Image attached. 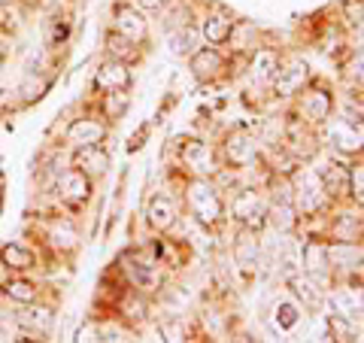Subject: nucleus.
Listing matches in <instances>:
<instances>
[{
	"instance_id": "7ed1b4c3",
	"label": "nucleus",
	"mask_w": 364,
	"mask_h": 343,
	"mask_svg": "<svg viewBox=\"0 0 364 343\" xmlns=\"http://www.w3.org/2000/svg\"><path fill=\"white\" fill-rule=\"evenodd\" d=\"M325 140L340 155H364V137L346 116H334L325 122Z\"/></svg>"
},
{
	"instance_id": "4be33fe9",
	"label": "nucleus",
	"mask_w": 364,
	"mask_h": 343,
	"mask_svg": "<svg viewBox=\"0 0 364 343\" xmlns=\"http://www.w3.org/2000/svg\"><path fill=\"white\" fill-rule=\"evenodd\" d=\"M124 270H128V277L134 283V289H143V292H152L158 283H161V277H158L155 265H143V261H131V265H124Z\"/></svg>"
},
{
	"instance_id": "cd10ccee",
	"label": "nucleus",
	"mask_w": 364,
	"mask_h": 343,
	"mask_svg": "<svg viewBox=\"0 0 364 343\" xmlns=\"http://www.w3.org/2000/svg\"><path fill=\"white\" fill-rule=\"evenodd\" d=\"M273 313H277V325L282 331H291L294 325H298V319H301V310H298V304L294 301H279Z\"/></svg>"
},
{
	"instance_id": "dca6fc26",
	"label": "nucleus",
	"mask_w": 364,
	"mask_h": 343,
	"mask_svg": "<svg viewBox=\"0 0 364 343\" xmlns=\"http://www.w3.org/2000/svg\"><path fill=\"white\" fill-rule=\"evenodd\" d=\"M289 289L298 295V298L304 301V307H310V310L322 307V301H325L322 285H318L313 277H306V273H291V277H289Z\"/></svg>"
},
{
	"instance_id": "bb28decb",
	"label": "nucleus",
	"mask_w": 364,
	"mask_h": 343,
	"mask_svg": "<svg viewBox=\"0 0 364 343\" xmlns=\"http://www.w3.org/2000/svg\"><path fill=\"white\" fill-rule=\"evenodd\" d=\"M237 265H240L243 270L258 268V243L252 237H243L240 243H237Z\"/></svg>"
},
{
	"instance_id": "c85d7f7f",
	"label": "nucleus",
	"mask_w": 364,
	"mask_h": 343,
	"mask_svg": "<svg viewBox=\"0 0 364 343\" xmlns=\"http://www.w3.org/2000/svg\"><path fill=\"white\" fill-rule=\"evenodd\" d=\"M195 43H198V33L188 28L170 33V49H173V55H191L195 52Z\"/></svg>"
},
{
	"instance_id": "f8f14e48",
	"label": "nucleus",
	"mask_w": 364,
	"mask_h": 343,
	"mask_svg": "<svg viewBox=\"0 0 364 343\" xmlns=\"http://www.w3.org/2000/svg\"><path fill=\"white\" fill-rule=\"evenodd\" d=\"M112 19H116V33H122L124 40H131V43L146 40V19L136 13L134 6L119 4L116 13H112Z\"/></svg>"
},
{
	"instance_id": "0eeeda50",
	"label": "nucleus",
	"mask_w": 364,
	"mask_h": 343,
	"mask_svg": "<svg viewBox=\"0 0 364 343\" xmlns=\"http://www.w3.org/2000/svg\"><path fill=\"white\" fill-rule=\"evenodd\" d=\"M331 107H334V100H331V91H301V112H304V119L306 122H313V125H325L328 119H331Z\"/></svg>"
},
{
	"instance_id": "423d86ee",
	"label": "nucleus",
	"mask_w": 364,
	"mask_h": 343,
	"mask_svg": "<svg viewBox=\"0 0 364 343\" xmlns=\"http://www.w3.org/2000/svg\"><path fill=\"white\" fill-rule=\"evenodd\" d=\"M301 270L306 273V277H313L318 285H325L328 283V273H331V253H328V243H318V240L304 243Z\"/></svg>"
},
{
	"instance_id": "f704fd0d",
	"label": "nucleus",
	"mask_w": 364,
	"mask_h": 343,
	"mask_svg": "<svg viewBox=\"0 0 364 343\" xmlns=\"http://www.w3.org/2000/svg\"><path fill=\"white\" fill-rule=\"evenodd\" d=\"M122 310H124V316H131V319H143L146 301L140 298V295H128V298H124V304H122Z\"/></svg>"
},
{
	"instance_id": "393cba45",
	"label": "nucleus",
	"mask_w": 364,
	"mask_h": 343,
	"mask_svg": "<svg viewBox=\"0 0 364 343\" xmlns=\"http://www.w3.org/2000/svg\"><path fill=\"white\" fill-rule=\"evenodd\" d=\"M18 322L28 325V328H37L40 334H49L55 316H52V310H46V307H31V310H25L18 316Z\"/></svg>"
},
{
	"instance_id": "9b49d317",
	"label": "nucleus",
	"mask_w": 364,
	"mask_h": 343,
	"mask_svg": "<svg viewBox=\"0 0 364 343\" xmlns=\"http://www.w3.org/2000/svg\"><path fill=\"white\" fill-rule=\"evenodd\" d=\"M222 67H225V58L219 55L215 46L191 52V73H195V79H200V83H213V79L222 73Z\"/></svg>"
},
{
	"instance_id": "f03ea898",
	"label": "nucleus",
	"mask_w": 364,
	"mask_h": 343,
	"mask_svg": "<svg viewBox=\"0 0 364 343\" xmlns=\"http://www.w3.org/2000/svg\"><path fill=\"white\" fill-rule=\"evenodd\" d=\"M291 191H294V198H291L294 207L304 216H316L318 210H325V204H328V191L322 186V179H318V174L310 167H298L291 174Z\"/></svg>"
},
{
	"instance_id": "9d476101",
	"label": "nucleus",
	"mask_w": 364,
	"mask_h": 343,
	"mask_svg": "<svg viewBox=\"0 0 364 343\" xmlns=\"http://www.w3.org/2000/svg\"><path fill=\"white\" fill-rule=\"evenodd\" d=\"M225 158L234 167H246L255 162V140L246 131H231L225 140Z\"/></svg>"
},
{
	"instance_id": "412c9836",
	"label": "nucleus",
	"mask_w": 364,
	"mask_h": 343,
	"mask_svg": "<svg viewBox=\"0 0 364 343\" xmlns=\"http://www.w3.org/2000/svg\"><path fill=\"white\" fill-rule=\"evenodd\" d=\"M316 174H318V179H322V186H325L328 194L349 191V167H343V164H325V167H318Z\"/></svg>"
},
{
	"instance_id": "f3484780",
	"label": "nucleus",
	"mask_w": 364,
	"mask_h": 343,
	"mask_svg": "<svg viewBox=\"0 0 364 343\" xmlns=\"http://www.w3.org/2000/svg\"><path fill=\"white\" fill-rule=\"evenodd\" d=\"M107 137V125H100L95 119H76L70 125V131H67V140L73 146H95Z\"/></svg>"
},
{
	"instance_id": "6e6552de",
	"label": "nucleus",
	"mask_w": 364,
	"mask_h": 343,
	"mask_svg": "<svg viewBox=\"0 0 364 343\" xmlns=\"http://www.w3.org/2000/svg\"><path fill=\"white\" fill-rule=\"evenodd\" d=\"M95 85L104 88V91H128V85H131L128 64L119 61V58L104 61L100 64V70H97V76H95Z\"/></svg>"
},
{
	"instance_id": "f257e3e1",
	"label": "nucleus",
	"mask_w": 364,
	"mask_h": 343,
	"mask_svg": "<svg viewBox=\"0 0 364 343\" xmlns=\"http://www.w3.org/2000/svg\"><path fill=\"white\" fill-rule=\"evenodd\" d=\"M186 201H188V210L195 213V219L207 228H215L222 219H225V204L219 198V191H215L207 176H198L188 182V191H186Z\"/></svg>"
},
{
	"instance_id": "39448f33",
	"label": "nucleus",
	"mask_w": 364,
	"mask_h": 343,
	"mask_svg": "<svg viewBox=\"0 0 364 343\" xmlns=\"http://www.w3.org/2000/svg\"><path fill=\"white\" fill-rule=\"evenodd\" d=\"M273 91H277L279 97H298L304 85L310 83V64L304 58H291L286 64L277 67V73H273Z\"/></svg>"
},
{
	"instance_id": "2eb2a0df",
	"label": "nucleus",
	"mask_w": 364,
	"mask_h": 343,
	"mask_svg": "<svg viewBox=\"0 0 364 343\" xmlns=\"http://www.w3.org/2000/svg\"><path fill=\"white\" fill-rule=\"evenodd\" d=\"M58 194L67 204H85L91 194V179L82 174V170H67V174L58 179Z\"/></svg>"
},
{
	"instance_id": "473e14b6",
	"label": "nucleus",
	"mask_w": 364,
	"mask_h": 343,
	"mask_svg": "<svg viewBox=\"0 0 364 343\" xmlns=\"http://www.w3.org/2000/svg\"><path fill=\"white\" fill-rule=\"evenodd\" d=\"M52 243L55 246H64V249H73L76 246V234L70 225H55L52 228Z\"/></svg>"
},
{
	"instance_id": "2f4dec72",
	"label": "nucleus",
	"mask_w": 364,
	"mask_h": 343,
	"mask_svg": "<svg viewBox=\"0 0 364 343\" xmlns=\"http://www.w3.org/2000/svg\"><path fill=\"white\" fill-rule=\"evenodd\" d=\"M349 194L358 207H364V164L349 167Z\"/></svg>"
},
{
	"instance_id": "1a4fd4ad",
	"label": "nucleus",
	"mask_w": 364,
	"mask_h": 343,
	"mask_svg": "<svg viewBox=\"0 0 364 343\" xmlns=\"http://www.w3.org/2000/svg\"><path fill=\"white\" fill-rule=\"evenodd\" d=\"M182 162L186 167H191L198 176H210L215 170V158H213V149L203 140H186V146L179 149Z\"/></svg>"
},
{
	"instance_id": "20e7f679",
	"label": "nucleus",
	"mask_w": 364,
	"mask_h": 343,
	"mask_svg": "<svg viewBox=\"0 0 364 343\" xmlns=\"http://www.w3.org/2000/svg\"><path fill=\"white\" fill-rule=\"evenodd\" d=\"M231 216L240 225H246L249 231H258V228L267 222V204H264V198H261L255 189H243V191L234 194Z\"/></svg>"
},
{
	"instance_id": "4468645a",
	"label": "nucleus",
	"mask_w": 364,
	"mask_h": 343,
	"mask_svg": "<svg viewBox=\"0 0 364 343\" xmlns=\"http://www.w3.org/2000/svg\"><path fill=\"white\" fill-rule=\"evenodd\" d=\"M328 307H331L334 316H358L364 310V295L358 289H352V285H343V289H334L328 295Z\"/></svg>"
},
{
	"instance_id": "7c9ffc66",
	"label": "nucleus",
	"mask_w": 364,
	"mask_h": 343,
	"mask_svg": "<svg viewBox=\"0 0 364 343\" xmlns=\"http://www.w3.org/2000/svg\"><path fill=\"white\" fill-rule=\"evenodd\" d=\"M328 328L334 331V340H355V328H352V319L346 316H328Z\"/></svg>"
},
{
	"instance_id": "e433bc0d",
	"label": "nucleus",
	"mask_w": 364,
	"mask_h": 343,
	"mask_svg": "<svg viewBox=\"0 0 364 343\" xmlns=\"http://www.w3.org/2000/svg\"><path fill=\"white\" fill-rule=\"evenodd\" d=\"M67 33H70V25L67 21H61V25H55V31H52V43H58V40H67Z\"/></svg>"
},
{
	"instance_id": "4c0bfd02",
	"label": "nucleus",
	"mask_w": 364,
	"mask_h": 343,
	"mask_svg": "<svg viewBox=\"0 0 364 343\" xmlns=\"http://www.w3.org/2000/svg\"><path fill=\"white\" fill-rule=\"evenodd\" d=\"M146 134H149V128H140V134H136V137H131V143H128V149L134 152V149H140V146H143V137Z\"/></svg>"
},
{
	"instance_id": "b1692460",
	"label": "nucleus",
	"mask_w": 364,
	"mask_h": 343,
	"mask_svg": "<svg viewBox=\"0 0 364 343\" xmlns=\"http://www.w3.org/2000/svg\"><path fill=\"white\" fill-rule=\"evenodd\" d=\"M0 261L13 270H28V268H33V253H28V249L18 243H9L0 249Z\"/></svg>"
},
{
	"instance_id": "58836bf2",
	"label": "nucleus",
	"mask_w": 364,
	"mask_h": 343,
	"mask_svg": "<svg viewBox=\"0 0 364 343\" xmlns=\"http://www.w3.org/2000/svg\"><path fill=\"white\" fill-rule=\"evenodd\" d=\"M140 6L143 9H158V6H164V0H140Z\"/></svg>"
},
{
	"instance_id": "c756f323",
	"label": "nucleus",
	"mask_w": 364,
	"mask_h": 343,
	"mask_svg": "<svg viewBox=\"0 0 364 343\" xmlns=\"http://www.w3.org/2000/svg\"><path fill=\"white\" fill-rule=\"evenodd\" d=\"M124 110H128V95H124V91H109L107 100H104V112H107V116L116 122V119L124 116Z\"/></svg>"
},
{
	"instance_id": "72a5a7b5",
	"label": "nucleus",
	"mask_w": 364,
	"mask_h": 343,
	"mask_svg": "<svg viewBox=\"0 0 364 343\" xmlns=\"http://www.w3.org/2000/svg\"><path fill=\"white\" fill-rule=\"evenodd\" d=\"M128 43H131V40H124L122 33H116V31H112L109 37H107V46H109V52H112V55H119V61H128L131 55H134V49H124V46H128Z\"/></svg>"
},
{
	"instance_id": "c9c22d12",
	"label": "nucleus",
	"mask_w": 364,
	"mask_h": 343,
	"mask_svg": "<svg viewBox=\"0 0 364 343\" xmlns=\"http://www.w3.org/2000/svg\"><path fill=\"white\" fill-rule=\"evenodd\" d=\"M352 83H355L358 88H364V58H358L355 67H352Z\"/></svg>"
},
{
	"instance_id": "ddd939ff",
	"label": "nucleus",
	"mask_w": 364,
	"mask_h": 343,
	"mask_svg": "<svg viewBox=\"0 0 364 343\" xmlns=\"http://www.w3.org/2000/svg\"><path fill=\"white\" fill-rule=\"evenodd\" d=\"M73 164L82 170V174L88 179H95V176H104L107 174V167H109V155L100 149V143L95 146H76V158H73Z\"/></svg>"
},
{
	"instance_id": "a878e982",
	"label": "nucleus",
	"mask_w": 364,
	"mask_h": 343,
	"mask_svg": "<svg viewBox=\"0 0 364 343\" xmlns=\"http://www.w3.org/2000/svg\"><path fill=\"white\" fill-rule=\"evenodd\" d=\"M6 295L18 304H33L37 301V285L28 280H13V283H6Z\"/></svg>"
},
{
	"instance_id": "a211bd4d",
	"label": "nucleus",
	"mask_w": 364,
	"mask_h": 343,
	"mask_svg": "<svg viewBox=\"0 0 364 343\" xmlns=\"http://www.w3.org/2000/svg\"><path fill=\"white\" fill-rule=\"evenodd\" d=\"M146 216H149L155 231H170V228L176 225V207H173V201L170 198H164V194H155V198L149 201Z\"/></svg>"
},
{
	"instance_id": "aec40b11",
	"label": "nucleus",
	"mask_w": 364,
	"mask_h": 343,
	"mask_svg": "<svg viewBox=\"0 0 364 343\" xmlns=\"http://www.w3.org/2000/svg\"><path fill=\"white\" fill-rule=\"evenodd\" d=\"M200 33H203V40H207L210 46H225L228 40H231V33H234V21L228 16H207L203 19V25H200Z\"/></svg>"
},
{
	"instance_id": "5701e85b",
	"label": "nucleus",
	"mask_w": 364,
	"mask_h": 343,
	"mask_svg": "<svg viewBox=\"0 0 364 343\" xmlns=\"http://www.w3.org/2000/svg\"><path fill=\"white\" fill-rule=\"evenodd\" d=\"M277 67H279V55L270 52V49H261V52H255L249 70H252V79H258V83H270L273 73H277Z\"/></svg>"
},
{
	"instance_id": "6ab92c4d",
	"label": "nucleus",
	"mask_w": 364,
	"mask_h": 343,
	"mask_svg": "<svg viewBox=\"0 0 364 343\" xmlns=\"http://www.w3.org/2000/svg\"><path fill=\"white\" fill-rule=\"evenodd\" d=\"M294 213H298V207H294V201H291V198H289V201H282V204H279V201H273L270 207H267V222L277 228L279 234H289L291 228L298 225V216H294Z\"/></svg>"
}]
</instances>
